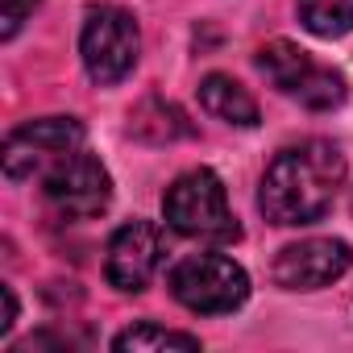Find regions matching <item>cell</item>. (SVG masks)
Returning <instances> with one entry per match:
<instances>
[{
	"label": "cell",
	"instance_id": "obj_1",
	"mask_svg": "<svg viewBox=\"0 0 353 353\" xmlns=\"http://www.w3.org/2000/svg\"><path fill=\"white\" fill-rule=\"evenodd\" d=\"M341 183H345V154L332 141H303V145L283 150L266 166L258 204L266 221L283 229L316 225L332 208Z\"/></svg>",
	"mask_w": 353,
	"mask_h": 353
},
{
	"label": "cell",
	"instance_id": "obj_2",
	"mask_svg": "<svg viewBox=\"0 0 353 353\" xmlns=\"http://www.w3.org/2000/svg\"><path fill=\"white\" fill-rule=\"evenodd\" d=\"M162 212H166V225L174 233H183L192 241H212V245H229L241 237V225L229 208V196H225V183L221 174L208 170V166H196V170H183L162 196Z\"/></svg>",
	"mask_w": 353,
	"mask_h": 353
},
{
	"label": "cell",
	"instance_id": "obj_3",
	"mask_svg": "<svg viewBox=\"0 0 353 353\" xmlns=\"http://www.w3.org/2000/svg\"><path fill=\"white\" fill-rule=\"evenodd\" d=\"M166 287L188 312L200 316H221L250 299V274L225 254H188L170 266Z\"/></svg>",
	"mask_w": 353,
	"mask_h": 353
},
{
	"label": "cell",
	"instance_id": "obj_4",
	"mask_svg": "<svg viewBox=\"0 0 353 353\" xmlns=\"http://www.w3.org/2000/svg\"><path fill=\"white\" fill-rule=\"evenodd\" d=\"M258 71H262L283 96H295L303 108H316V112L336 108V104L345 100V92H349L341 71L312 63V54L299 50V46L287 42V38L266 42V46L258 50Z\"/></svg>",
	"mask_w": 353,
	"mask_h": 353
},
{
	"label": "cell",
	"instance_id": "obj_5",
	"mask_svg": "<svg viewBox=\"0 0 353 353\" xmlns=\"http://www.w3.org/2000/svg\"><path fill=\"white\" fill-rule=\"evenodd\" d=\"M137 46H141V38H137L133 13H125V9H117V5H100V9L88 13L83 34H79V54H83L88 75H92L100 88L121 83V79L133 71Z\"/></svg>",
	"mask_w": 353,
	"mask_h": 353
},
{
	"label": "cell",
	"instance_id": "obj_6",
	"mask_svg": "<svg viewBox=\"0 0 353 353\" xmlns=\"http://www.w3.org/2000/svg\"><path fill=\"white\" fill-rule=\"evenodd\" d=\"M83 150V125L75 117H42L5 137V174L13 183L54 170L63 158Z\"/></svg>",
	"mask_w": 353,
	"mask_h": 353
},
{
	"label": "cell",
	"instance_id": "obj_7",
	"mask_svg": "<svg viewBox=\"0 0 353 353\" xmlns=\"http://www.w3.org/2000/svg\"><path fill=\"white\" fill-rule=\"evenodd\" d=\"M46 200L59 216L71 221H88L100 216L112 200V179L100 158L75 150L71 158H63L54 170H46Z\"/></svg>",
	"mask_w": 353,
	"mask_h": 353
},
{
	"label": "cell",
	"instance_id": "obj_8",
	"mask_svg": "<svg viewBox=\"0 0 353 353\" xmlns=\"http://www.w3.org/2000/svg\"><path fill=\"white\" fill-rule=\"evenodd\" d=\"M353 266V250L336 237H307V241H295L287 250H279L270 274L283 291H316V287H328L336 283L345 270Z\"/></svg>",
	"mask_w": 353,
	"mask_h": 353
},
{
	"label": "cell",
	"instance_id": "obj_9",
	"mask_svg": "<svg viewBox=\"0 0 353 353\" xmlns=\"http://www.w3.org/2000/svg\"><path fill=\"white\" fill-rule=\"evenodd\" d=\"M162 266V237L150 221H129L112 233L108 241V258H104V274L117 291H145L150 279Z\"/></svg>",
	"mask_w": 353,
	"mask_h": 353
},
{
	"label": "cell",
	"instance_id": "obj_10",
	"mask_svg": "<svg viewBox=\"0 0 353 353\" xmlns=\"http://www.w3.org/2000/svg\"><path fill=\"white\" fill-rule=\"evenodd\" d=\"M129 133L141 137V141L162 145V141L192 137L196 125L188 121V112H183L179 104H170V100H162V96H150V100H141V104L129 112Z\"/></svg>",
	"mask_w": 353,
	"mask_h": 353
},
{
	"label": "cell",
	"instance_id": "obj_11",
	"mask_svg": "<svg viewBox=\"0 0 353 353\" xmlns=\"http://www.w3.org/2000/svg\"><path fill=\"white\" fill-rule=\"evenodd\" d=\"M200 104L208 117L225 121V125H237V129H254L258 125V100L229 75H208L200 83Z\"/></svg>",
	"mask_w": 353,
	"mask_h": 353
},
{
	"label": "cell",
	"instance_id": "obj_12",
	"mask_svg": "<svg viewBox=\"0 0 353 353\" xmlns=\"http://www.w3.org/2000/svg\"><path fill=\"white\" fill-rule=\"evenodd\" d=\"M117 353H154V349H200V336L179 328H158V324H133L112 341Z\"/></svg>",
	"mask_w": 353,
	"mask_h": 353
},
{
	"label": "cell",
	"instance_id": "obj_13",
	"mask_svg": "<svg viewBox=\"0 0 353 353\" xmlns=\"http://www.w3.org/2000/svg\"><path fill=\"white\" fill-rule=\"evenodd\" d=\"M299 21L316 38H341L353 30V0H299Z\"/></svg>",
	"mask_w": 353,
	"mask_h": 353
},
{
	"label": "cell",
	"instance_id": "obj_14",
	"mask_svg": "<svg viewBox=\"0 0 353 353\" xmlns=\"http://www.w3.org/2000/svg\"><path fill=\"white\" fill-rule=\"evenodd\" d=\"M38 9V0H5V13H0V21H5V26H0V38H17V30L26 26V17Z\"/></svg>",
	"mask_w": 353,
	"mask_h": 353
},
{
	"label": "cell",
	"instance_id": "obj_15",
	"mask_svg": "<svg viewBox=\"0 0 353 353\" xmlns=\"http://www.w3.org/2000/svg\"><path fill=\"white\" fill-rule=\"evenodd\" d=\"M0 295H5V320H0V336H5L17 324V295H13V287H0Z\"/></svg>",
	"mask_w": 353,
	"mask_h": 353
}]
</instances>
